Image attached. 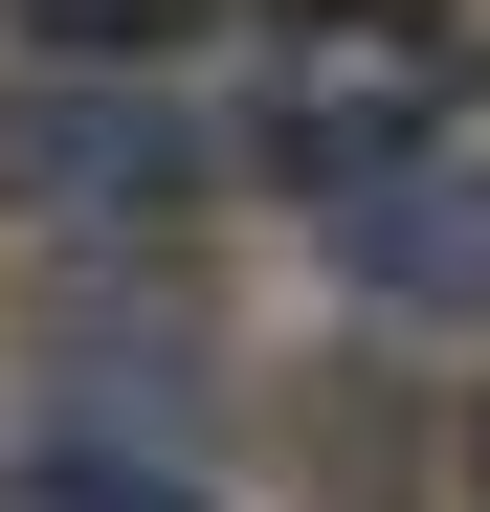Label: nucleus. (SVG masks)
<instances>
[{
  "instance_id": "f257e3e1",
  "label": "nucleus",
  "mask_w": 490,
  "mask_h": 512,
  "mask_svg": "<svg viewBox=\"0 0 490 512\" xmlns=\"http://www.w3.org/2000/svg\"><path fill=\"white\" fill-rule=\"evenodd\" d=\"M223 179V134L156 67H0V223L23 245H156Z\"/></svg>"
},
{
  "instance_id": "f03ea898",
  "label": "nucleus",
  "mask_w": 490,
  "mask_h": 512,
  "mask_svg": "<svg viewBox=\"0 0 490 512\" xmlns=\"http://www.w3.org/2000/svg\"><path fill=\"white\" fill-rule=\"evenodd\" d=\"M424 134H468V90H446L424 45H312V90L245 112V156H268L290 201H357V179H401Z\"/></svg>"
},
{
  "instance_id": "7ed1b4c3",
  "label": "nucleus",
  "mask_w": 490,
  "mask_h": 512,
  "mask_svg": "<svg viewBox=\"0 0 490 512\" xmlns=\"http://www.w3.org/2000/svg\"><path fill=\"white\" fill-rule=\"evenodd\" d=\"M335 268H357L379 312L490 334V134H424L401 179H357V201H335Z\"/></svg>"
},
{
  "instance_id": "20e7f679",
  "label": "nucleus",
  "mask_w": 490,
  "mask_h": 512,
  "mask_svg": "<svg viewBox=\"0 0 490 512\" xmlns=\"http://www.w3.org/2000/svg\"><path fill=\"white\" fill-rule=\"evenodd\" d=\"M0 490H23V512H223L179 446H134V423H67V401L23 423V468H0Z\"/></svg>"
},
{
  "instance_id": "39448f33",
  "label": "nucleus",
  "mask_w": 490,
  "mask_h": 512,
  "mask_svg": "<svg viewBox=\"0 0 490 512\" xmlns=\"http://www.w3.org/2000/svg\"><path fill=\"white\" fill-rule=\"evenodd\" d=\"M0 23H23V67H179L223 0H0Z\"/></svg>"
},
{
  "instance_id": "423d86ee",
  "label": "nucleus",
  "mask_w": 490,
  "mask_h": 512,
  "mask_svg": "<svg viewBox=\"0 0 490 512\" xmlns=\"http://www.w3.org/2000/svg\"><path fill=\"white\" fill-rule=\"evenodd\" d=\"M268 23H312V45H424V0H268Z\"/></svg>"
},
{
  "instance_id": "0eeeda50",
  "label": "nucleus",
  "mask_w": 490,
  "mask_h": 512,
  "mask_svg": "<svg viewBox=\"0 0 490 512\" xmlns=\"http://www.w3.org/2000/svg\"><path fill=\"white\" fill-rule=\"evenodd\" d=\"M468 490H490V423H468Z\"/></svg>"
}]
</instances>
